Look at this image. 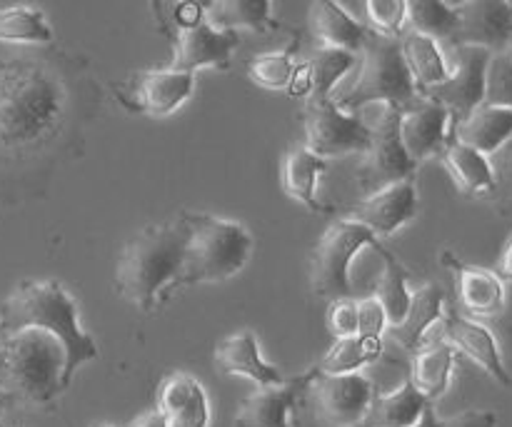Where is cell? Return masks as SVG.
<instances>
[{
    "label": "cell",
    "instance_id": "38",
    "mask_svg": "<svg viewBox=\"0 0 512 427\" xmlns=\"http://www.w3.org/2000/svg\"><path fill=\"white\" fill-rule=\"evenodd\" d=\"M368 20L375 35L400 40L405 35V0H368Z\"/></svg>",
    "mask_w": 512,
    "mask_h": 427
},
{
    "label": "cell",
    "instance_id": "34",
    "mask_svg": "<svg viewBox=\"0 0 512 427\" xmlns=\"http://www.w3.org/2000/svg\"><path fill=\"white\" fill-rule=\"evenodd\" d=\"M0 43H53V30L45 23L43 13L28 5L0 10Z\"/></svg>",
    "mask_w": 512,
    "mask_h": 427
},
{
    "label": "cell",
    "instance_id": "50",
    "mask_svg": "<svg viewBox=\"0 0 512 427\" xmlns=\"http://www.w3.org/2000/svg\"><path fill=\"white\" fill-rule=\"evenodd\" d=\"M510 45H512V40H510ZM510 53H512V50H510Z\"/></svg>",
    "mask_w": 512,
    "mask_h": 427
},
{
    "label": "cell",
    "instance_id": "30",
    "mask_svg": "<svg viewBox=\"0 0 512 427\" xmlns=\"http://www.w3.org/2000/svg\"><path fill=\"white\" fill-rule=\"evenodd\" d=\"M400 50H403L405 65H408L410 75H413L415 88H420L425 93L433 85H440L443 80H448L450 68L443 58V50L438 48L435 40L408 30L400 38Z\"/></svg>",
    "mask_w": 512,
    "mask_h": 427
},
{
    "label": "cell",
    "instance_id": "46",
    "mask_svg": "<svg viewBox=\"0 0 512 427\" xmlns=\"http://www.w3.org/2000/svg\"><path fill=\"white\" fill-rule=\"evenodd\" d=\"M408 427H443V420H440L438 415H435L433 403H428L423 408V415H420V418H418V423H413V425H408Z\"/></svg>",
    "mask_w": 512,
    "mask_h": 427
},
{
    "label": "cell",
    "instance_id": "9",
    "mask_svg": "<svg viewBox=\"0 0 512 427\" xmlns=\"http://www.w3.org/2000/svg\"><path fill=\"white\" fill-rule=\"evenodd\" d=\"M305 140V148L323 160L345 153H365L370 145V125L343 113L333 98H310L305 105Z\"/></svg>",
    "mask_w": 512,
    "mask_h": 427
},
{
    "label": "cell",
    "instance_id": "36",
    "mask_svg": "<svg viewBox=\"0 0 512 427\" xmlns=\"http://www.w3.org/2000/svg\"><path fill=\"white\" fill-rule=\"evenodd\" d=\"M293 73V48H285L280 53L258 55V58H253L248 63V78L265 90L288 88Z\"/></svg>",
    "mask_w": 512,
    "mask_h": 427
},
{
    "label": "cell",
    "instance_id": "48",
    "mask_svg": "<svg viewBox=\"0 0 512 427\" xmlns=\"http://www.w3.org/2000/svg\"><path fill=\"white\" fill-rule=\"evenodd\" d=\"M95 427H110V425H95Z\"/></svg>",
    "mask_w": 512,
    "mask_h": 427
},
{
    "label": "cell",
    "instance_id": "47",
    "mask_svg": "<svg viewBox=\"0 0 512 427\" xmlns=\"http://www.w3.org/2000/svg\"><path fill=\"white\" fill-rule=\"evenodd\" d=\"M3 405H5V403H3V398H0V408H3Z\"/></svg>",
    "mask_w": 512,
    "mask_h": 427
},
{
    "label": "cell",
    "instance_id": "27",
    "mask_svg": "<svg viewBox=\"0 0 512 427\" xmlns=\"http://www.w3.org/2000/svg\"><path fill=\"white\" fill-rule=\"evenodd\" d=\"M273 5L268 0H218V3L205 5V23L215 30H258V33H268V30L278 28V23L270 15Z\"/></svg>",
    "mask_w": 512,
    "mask_h": 427
},
{
    "label": "cell",
    "instance_id": "31",
    "mask_svg": "<svg viewBox=\"0 0 512 427\" xmlns=\"http://www.w3.org/2000/svg\"><path fill=\"white\" fill-rule=\"evenodd\" d=\"M383 350V338H365V335L338 338L315 368L325 375L358 373L365 365L378 363L383 358Z\"/></svg>",
    "mask_w": 512,
    "mask_h": 427
},
{
    "label": "cell",
    "instance_id": "32",
    "mask_svg": "<svg viewBox=\"0 0 512 427\" xmlns=\"http://www.w3.org/2000/svg\"><path fill=\"white\" fill-rule=\"evenodd\" d=\"M405 25L435 43L450 40L458 28V10L443 0H405Z\"/></svg>",
    "mask_w": 512,
    "mask_h": 427
},
{
    "label": "cell",
    "instance_id": "21",
    "mask_svg": "<svg viewBox=\"0 0 512 427\" xmlns=\"http://www.w3.org/2000/svg\"><path fill=\"white\" fill-rule=\"evenodd\" d=\"M443 290L438 285H423L418 293L410 295V308L400 323L388 325V338L403 350L423 348V340L430 328L443 320Z\"/></svg>",
    "mask_w": 512,
    "mask_h": 427
},
{
    "label": "cell",
    "instance_id": "49",
    "mask_svg": "<svg viewBox=\"0 0 512 427\" xmlns=\"http://www.w3.org/2000/svg\"><path fill=\"white\" fill-rule=\"evenodd\" d=\"M0 427H5V425H3V423H0Z\"/></svg>",
    "mask_w": 512,
    "mask_h": 427
},
{
    "label": "cell",
    "instance_id": "44",
    "mask_svg": "<svg viewBox=\"0 0 512 427\" xmlns=\"http://www.w3.org/2000/svg\"><path fill=\"white\" fill-rule=\"evenodd\" d=\"M128 427H168V420H165V415L155 408L150 410V413H143L140 418H135Z\"/></svg>",
    "mask_w": 512,
    "mask_h": 427
},
{
    "label": "cell",
    "instance_id": "1",
    "mask_svg": "<svg viewBox=\"0 0 512 427\" xmlns=\"http://www.w3.org/2000/svg\"><path fill=\"white\" fill-rule=\"evenodd\" d=\"M68 113L58 70L35 58H0V153H25L55 135Z\"/></svg>",
    "mask_w": 512,
    "mask_h": 427
},
{
    "label": "cell",
    "instance_id": "20",
    "mask_svg": "<svg viewBox=\"0 0 512 427\" xmlns=\"http://www.w3.org/2000/svg\"><path fill=\"white\" fill-rule=\"evenodd\" d=\"M443 263L450 265L453 273L458 275L460 303H463V308L468 313L480 315V318H490V315H498L503 310L505 288L498 275L485 268L460 263L450 253L443 255Z\"/></svg>",
    "mask_w": 512,
    "mask_h": 427
},
{
    "label": "cell",
    "instance_id": "43",
    "mask_svg": "<svg viewBox=\"0 0 512 427\" xmlns=\"http://www.w3.org/2000/svg\"><path fill=\"white\" fill-rule=\"evenodd\" d=\"M288 95L290 98H303V95H308L310 98V75H308V65L305 63L295 65V73L288 85Z\"/></svg>",
    "mask_w": 512,
    "mask_h": 427
},
{
    "label": "cell",
    "instance_id": "19",
    "mask_svg": "<svg viewBox=\"0 0 512 427\" xmlns=\"http://www.w3.org/2000/svg\"><path fill=\"white\" fill-rule=\"evenodd\" d=\"M158 410L168 420V427H208V398L193 375H170L160 385Z\"/></svg>",
    "mask_w": 512,
    "mask_h": 427
},
{
    "label": "cell",
    "instance_id": "25",
    "mask_svg": "<svg viewBox=\"0 0 512 427\" xmlns=\"http://www.w3.org/2000/svg\"><path fill=\"white\" fill-rule=\"evenodd\" d=\"M308 20L310 30L323 43V48L345 50V53L363 50L365 28L360 23H355L338 3L318 0V3L310 5Z\"/></svg>",
    "mask_w": 512,
    "mask_h": 427
},
{
    "label": "cell",
    "instance_id": "24",
    "mask_svg": "<svg viewBox=\"0 0 512 427\" xmlns=\"http://www.w3.org/2000/svg\"><path fill=\"white\" fill-rule=\"evenodd\" d=\"M428 400L405 380L393 393H375L363 418L353 427H408L418 423Z\"/></svg>",
    "mask_w": 512,
    "mask_h": 427
},
{
    "label": "cell",
    "instance_id": "8",
    "mask_svg": "<svg viewBox=\"0 0 512 427\" xmlns=\"http://www.w3.org/2000/svg\"><path fill=\"white\" fill-rule=\"evenodd\" d=\"M403 113L405 110L398 105H385L375 125H370V145L358 173V185L363 193L373 195L388 185L413 178L415 163L400 143Z\"/></svg>",
    "mask_w": 512,
    "mask_h": 427
},
{
    "label": "cell",
    "instance_id": "16",
    "mask_svg": "<svg viewBox=\"0 0 512 427\" xmlns=\"http://www.w3.org/2000/svg\"><path fill=\"white\" fill-rule=\"evenodd\" d=\"M315 370L295 375V378L283 380L280 385H268V388L255 390L250 398L243 400L238 415H235V427H290L288 413L295 400L308 390Z\"/></svg>",
    "mask_w": 512,
    "mask_h": 427
},
{
    "label": "cell",
    "instance_id": "15",
    "mask_svg": "<svg viewBox=\"0 0 512 427\" xmlns=\"http://www.w3.org/2000/svg\"><path fill=\"white\" fill-rule=\"evenodd\" d=\"M415 213H418V193H415V183L410 178L388 185V188L355 203L345 213V220L365 225L378 238V235L395 233L400 225L413 220Z\"/></svg>",
    "mask_w": 512,
    "mask_h": 427
},
{
    "label": "cell",
    "instance_id": "17",
    "mask_svg": "<svg viewBox=\"0 0 512 427\" xmlns=\"http://www.w3.org/2000/svg\"><path fill=\"white\" fill-rule=\"evenodd\" d=\"M440 325H443V338L448 340L450 348L468 355V358L475 360V363H478L480 368L495 380V383L510 388L512 378L508 370H505L503 360H500L498 343H495L493 333H490L485 325L463 318V315L458 313L443 315Z\"/></svg>",
    "mask_w": 512,
    "mask_h": 427
},
{
    "label": "cell",
    "instance_id": "42",
    "mask_svg": "<svg viewBox=\"0 0 512 427\" xmlns=\"http://www.w3.org/2000/svg\"><path fill=\"white\" fill-rule=\"evenodd\" d=\"M495 423H498V415L490 410H465L455 418L443 420V427H495Z\"/></svg>",
    "mask_w": 512,
    "mask_h": 427
},
{
    "label": "cell",
    "instance_id": "37",
    "mask_svg": "<svg viewBox=\"0 0 512 427\" xmlns=\"http://www.w3.org/2000/svg\"><path fill=\"white\" fill-rule=\"evenodd\" d=\"M483 105L512 110V53L490 55L488 70H485V98Z\"/></svg>",
    "mask_w": 512,
    "mask_h": 427
},
{
    "label": "cell",
    "instance_id": "7",
    "mask_svg": "<svg viewBox=\"0 0 512 427\" xmlns=\"http://www.w3.org/2000/svg\"><path fill=\"white\" fill-rule=\"evenodd\" d=\"M363 245H380L378 238L370 233L365 225L353 220H335L320 243L313 250V290L318 298L343 300L353 298V285H350L348 268L353 255Z\"/></svg>",
    "mask_w": 512,
    "mask_h": 427
},
{
    "label": "cell",
    "instance_id": "45",
    "mask_svg": "<svg viewBox=\"0 0 512 427\" xmlns=\"http://www.w3.org/2000/svg\"><path fill=\"white\" fill-rule=\"evenodd\" d=\"M498 275L500 280H512V238H510V243L505 245V250H503V255H500V260H498Z\"/></svg>",
    "mask_w": 512,
    "mask_h": 427
},
{
    "label": "cell",
    "instance_id": "14",
    "mask_svg": "<svg viewBox=\"0 0 512 427\" xmlns=\"http://www.w3.org/2000/svg\"><path fill=\"white\" fill-rule=\"evenodd\" d=\"M170 38L175 45L170 70H178V73H195V68H203V65L225 70L230 65V55L238 48V33L215 30L205 20L188 28H173Z\"/></svg>",
    "mask_w": 512,
    "mask_h": 427
},
{
    "label": "cell",
    "instance_id": "10",
    "mask_svg": "<svg viewBox=\"0 0 512 427\" xmlns=\"http://www.w3.org/2000/svg\"><path fill=\"white\" fill-rule=\"evenodd\" d=\"M193 73H178V70H135L128 78L113 85L115 98L130 113H143L160 118L173 113L178 105L193 93Z\"/></svg>",
    "mask_w": 512,
    "mask_h": 427
},
{
    "label": "cell",
    "instance_id": "28",
    "mask_svg": "<svg viewBox=\"0 0 512 427\" xmlns=\"http://www.w3.org/2000/svg\"><path fill=\"white\" fill-rule=\"evenodd\" d=\"M453 360L455 350L448 343L425 345L415 355L408 380L428 403H435L448 390L450 373H453Z\"/></svg>",
    "mask_w": 512,
    "mask_h": 427
},
{
    "label": "cell",
    "instance_id": "4",
    "mask_svg": "<svg viewBox=\"0 0 512 427\" xmlns=\"http://www.w3.org/2000/svg\"><path fill=\"white\" fill-rule=\"evenodd\" d=\"M68 388L65 348L53 333L23 328L0 335V398L3 403L48 405Z\"/></svg>",
    "mask_w": 512,
    "mask_h": 427
},
{
    "label": "cell",
    "instance_id": "22",
    "mask_svg": "<svg viewBox=\"0 0 512 427\" xmlns=\"http://www.w3.org/2000/svg\"><path fill=\"white\" fill-rule=\"evenodd\" d=\"M215 363L220 365V370L225 375H243V378H250L253 383H258L260 388L280 385L285 380L273 365H268L260 358L258 340H255V335L250 330L225 338L215 348Z\"/></svg>",
    "mask_w": 512,
    "mask_h": 427
},
{
    "label": "cell",
    "instance_id": "2",
    "mask_svg": "<svg viewBox=\"0 0 512 427\" xmlns=\"http://www.w3.org/2000/svg\"><path fill=\"white\" fill-rule=\"evenodd\" d=\"M23 328H40L53 333L65 348V383L85 360L98 358V348L90 335L80 330L78 308L58 280H28L20 283L0 305V335Z\"/></svg>",
    "mask_w": 512,
    "mask_h": 427
},
{
    "label": "cell",
    "instance_id": "23",
    "mask_svg": "<svg viewBox=\"0 0 512 427\" xmlns=\"http://www.w3.org/2000/svg\"><path fill=\"white\" fill-rule=\"evenodd\" d=\"M512 135V110L480 105L455 125H450V138L478 153L490 155Z\"/></svg>",
    "mask_w": 512,
    "mask_h": 427
},
{
    "label": "cell",
    "instance_id": "13",
    "mask_svg": "<svg viewBox=\"0 0 512 427\" xmlns=\"http://www.w3.org/2000/svg\"><path fill=\"white\" fill-rule=\"evenodd\" d=\"M458 28L448 40L453 48H483L488 53H505L512 40L510 0H470L455 5Z\"/></svg>",
    "mask_w": 512,
    "mask_h": 427
},
{
    "label": "cell",
    "instance_id": "40",
    "mask_svg": "<svg viewBox=\"0 0 512 427\" xmlns=\"http://www.w3.org/2000/svg\"><path fill=\"white\" fill-rule=\"evenodd\" d=\"M388 330V315L383 305L370 295V298L358 300V335L365 338H383Z\"/></svg>",
    "mask_w": 512,
    "mask_h": 427
},
{
    "label": "cell",
    "instance_id": "6",
    "mask_svg": "<svg viewBox=\"0 0 512 427\" xmlns=\"http://www.w3.org/2000/svg\"><path fill=\"white\" fill-rule=\"evenodd\" d=\"M415 98V83L405 65L400 40L383 35L365 33L363 43V70L355 85L333 100L340 110L363 108L368 103L398 105L408 110Z\"/></svg>",
    "mask_w": 512,
    "mask_h": 427
},
{
    "label": "cell",
    "instance_id": "41",
    "mask_svg": "<svg viewBox=\"0 0 512 427\" xmlns=\"http://www.w3.org/2000/svg\"><path fill=\"white\" fill-rule=\"evenodd\" d=\"M485 158H488L495 188L503 190L508 198H512V135L500 145V148H495L493 153L485 155Z\"/></svg>",
    "mask_w": 512,
    "mask_h": 427
},
{
    "label": "cell",
    "instance_id": "18",
    "mask_svg": "<svg viewBox=\"0 0 512 427\" xmlns=\"http://www.w3.org/2000/svg\"><path fill=\"white\" fill-rule=\"evenodd\" d=\"M450 140V115L443 105L428 103L405 110L400 118V143L415 165L430 155H440Z\"/></svg>",
    "mask_w": 512,
    "mask_h": 427
},
{
    "label": "cell",
    "instance_id": "29",
    "mask_svg": "<svg viewBox=\"0 0 512 427\" xmlns=\"http://www.w3.org/2000/svg\"><path fill=\"white\" fill-rule=\"evenodd\" d=\"M440 158H443L445 168H448V173L453 175V180L458 183V188L463 190V193L480 195L493 193L495 190L488 158H485L483 153H478V150L468 148V145L450 138L445 150L440 153Z\"/></svg>",
    "mask_w": 512,
    "mask_h": 427
},
{
    "label": "cell",
    "instance_id": "3",
    "mask_svg": "<svg viewBox=\"0 0 512 427\" xmlns=\"http://www.w3.org/2000/svg\"><path fill=\"white\" fill-rule=\"evenodd\" d=\"M188 223L183 213L168 223L148 225L125 243L115 265V290L140 310L158 305V295L170 290L183 263Z\"/></svg>",
    "mask_w": 512,
    "mask_h": 427
},
{
    "label": "cell",
    "instance_id": "26",
    "mask_svg": "<svg viewBox=\"0 0 512 427\" xmlns=\"http://www.w3.org/2000/svg\"><path fill=\"white\" fill-rule=\"evenodd\" d=\"M328 170V160L318 158L308 148H293L283 160V188L290 198L300 200L313 213H330L318 200V175Z\"/></svg>",
    "mask_w": 512,
    "mask_h": 427
},
{
    "label": "cell",
    "instance_id": "35",
    "mask_svg": "<svg viewBox=\"0 0 512 427\" xmlns=\"http://www.w3.org/2000/svg\"><path fill=\"white\" fill-rule=\"evenodd\" d=\"M308 75H310V98H330L335 83L348 73L355 65V53H345V50L320 48L315 50L313 58L308 60Z\"/></svg>",
    "mask_w": 512,
    "mask_h": 427
},
{
    "label": "cell",
    "instance_id": "11",
    "mask_svg": "<svg viewBox=\"0 0 512 427\" xmlns=\"http://www.w3.org/2000/svg\"><path fill=\"white\" fill-rule=\"evenodd\" d=\"M488 50L483 48H455V70L440 85L425 90L433 103L443 105L450 115V125L463 120L483 105L485 98V70L490 63Z\"/></svg>",
    "mask_w": 512,
    "mask_h": 427
},
{
    "label": "cell",
    "instance_id": "12",
    "mask_svg": "<svg viewBox=\"0 0 512 427\" xmlns=\"http://www.w3.org/2000/svg\"><path fill=\"white\" fill-rule=\"evenodd\" d=\"M315 375L308 390L313 393L320 420L328 427H353L368 410L378 390L360 373L325 375L313 365Z\"/></svg>",
    "mask_w": 512,
    "mask_h": 427
},
{
    "label": "cell",
    "instance_id": "33",
    "mask_svg": "<svg viewBox=\"0 0 512 427\" xmlns=\"http://www.w3.org/2000/svg\"><path fill=\"white\" fill-rule=\"evenodd\" d=\"M375 250H378L380 258L385 260V268L383 275H380L373 298L383 305L385 315H388V325H395L405 318V313H408L410 308V293L408 288H405L408 273H405V268L400 265V260H395V255L388 253L383 245H375Z\"/></svg>",
    "mask_w": 512,
    "mask_h": 427
},
{
    "label": "cell",
    "instance_id": "5",
    "mask_svg": "<svg viewBox=\"0 0 512 427\" xmlns=\"http://www.w3.org/2000/svg\"><path fill=\"white\" fill-rule=\"evenodd\" d=\"M183 218L188 223V240L183 263L170 290L198 283H220L245 268L253 250V238L243 225L200 213H183Z\"/></svg>",
    "mask_w": 512,
    "mask_h": 427
},
{
    "label": "cell",
    "instance_id": "39",
    "mask_svg": "<svg viewBox=\"0 0 512 427\" xmlns=\"http://www.w3.org/2000/svg\"><path fill=\"white\" fill-rule=\"evenodd\" d=\"M328 330L335 340L358 335V300H333L328 310Z\"/></svg>",
    "mask_w": 512,
    "mask_h": 427
}]
</instances>
